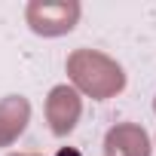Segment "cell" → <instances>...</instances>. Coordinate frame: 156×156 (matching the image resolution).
Here are the masks:
<instances>
[{
	"label": "cell",
	"mask_w": 156,
	"mask_h": 156,
	"mask_svg": "<svg viewBox=\"0 0 156 156\" xmlns=\"http://www.w3.org/2000/svg\"><path fill=\"white\" fill-rule=\"evenodd\" d=\"M67 76L73 80V86L80 92H86L98 101L113 98L126 86L122 67L98 49H73L67 55Z\"/></svg>",
	"instance_id": "1"
},
{
	"label": "cell",
	"mask_w": 156,
	"mask_h": 156,
	"mask_svg": "<svg viewBox=\"0 0 156 156\" xmlns=\"http://www.w3.org/2000/svg\"><path fill=\"white\" fill-rule=\"evenodd\" d=\"M25 19L34 34L58 37L73 31V25L80 22V3L76 0H31Z\"/></svg>",
	"instance_id": "2"
},
{
	"label": "cell",
	"mask_w": 156,
	"mask_h": 156,
	"mask_svg": "<svg viewBox=\"0 0 156 156\" xmlns=\"http://www.w3.org/2000/svg\"><path fill=\"white\" fill-rule=\"evenodd\" d=\"M80 113H83V101H80V95H76V89L55 86L49 92V98H46V119H49V126H52V132L58 138L73 132Z\"/></svg>",
	"instance_id": "3"
},
{
	"label": "cell",
	"mask_w": 156,
	"mask_h": 156,
	"mask_svg": "<svg viewBox=\"0 0 156 156\" xmlns=\"http://www.w3.org/2000/svg\"><path fill=\"white\" fill-rule=\"evenodd\" d=\"M104 156H150V138L135 122H119L104 138Z\"/></svg>",
	"instance_id": "4"
},
{
	"label": "cell",
	"mask_w": 156,
	"mask_h": 156,
	"mask_svg": "<svg viewBox=\"0 0 156 156\" xmlns=\"http://www.w3.org/2000/svg\"><path fill=\"white\" fill-rule=\"evenodd\" d=\"M31 119V104L22 95H9L0 101V147H9L28 126Z\"/></svg>",
	"instance_id": "5"
},
{
	"label": "cell",
	"mask_w": 156,
	"mask_h": 156,
	"mask_svg": "<svg viewBox=\"0 0 156 156\" xmlns=\"http://www.w3.org/2000/svg\"><path fill=\"white\" fill-rule=\"evenodd\" d=\"M55 156H80V150H73V147H61Z\"/></svg>",
	"instance_id": "6"
},
{
	"label": "cell",
	"mask_w": 156,
	"mask_h": 156,
	"mask_svg": "<svg viewBox=\"0 0 156 156\" xmlns=\"http://www.w3.org/2000/svg\"><path fill=\"white\" fill-rule=\"evenodd\" d=\"M12 156H37V153H12Z\"/></svg>",
	"instance_id": "7"
},
{
	"label": "cell",
	"mask_w": 156,
	"mask_h": 156,
	"mask_svg": "<svg viewBox=\"0 0 156 156\" xmlns=\"http://www.w3.org/2000/svg\"><path fill=\"white\" fill-rule=\"evenodd\" d=\"M153 110H156V101H153Z\"/></svg>",
	"instance_id": "8"
}]
</instances>
